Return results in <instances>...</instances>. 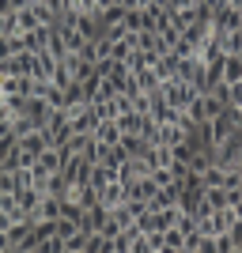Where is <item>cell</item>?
<instances>
[{
  "instance_id": "obj_1",
  "label": "cell",
  "mask_w": 242,
  "mask_h": 253,
  "mask_svg": "<svg viewBox=\"0 0 242 253\" xmlns=\"http://www.w3.org/2000/svg\"><path fill=\"white\" fill-rule=\"evenodd\" d=\"M159 91H163V102L174 106V110H186V106L197 98V87L186 84V80H178V76H174V80H167V84L159 87Z\"/></svg>"
},
{
  "instance_id": "obj_2",
  "label": "cell",
  "mask_w": 242,
  "mask_h": 253,
  "mask_svg": "<svg viewBox=\"0 0 242 253\" xmlns=\"http://www.w3.org/2000/svg\"><path fill=\"white\" fill-rule=\"evenodd\" d=\"M46 136H49V144H68V136H72V117H68V110H53V117L46 121Z\"/></svg>"
},
{
  "instance_id": "obj_3",
  "label": "cell",
  "mask_w": 242,
  "mask_h": 253,
  "mask_svg": "<svg viewBox=\"0 0 242 253\" xmlns=\"http://www.w3.org/2000/svg\"><path fill=\"white\" fill-rule=\"evenodd\" d=\"M239 19H242V11L235 8V4H227V0H220V4L212 8L208 27H216V31H235V27H239Z\"/></svg>"
},
{
  "instance_id": "obj_4",
  "label": "cell",
  "mask_w": 242,
  "mask_h": 253,
  "mask_svg": "<svg viewBox=\"0 0 242 253\" xmlns=\"http://www.w3.org/2000/svg\"><path fill=\"white\" fill-rule=\"evenodd\" d=\"M27 117L34 121V128H46V121L53 117L49 98H42V95H27Z\"/></svg>"
},
{
  "instance_id": "obj_5",
  "label": "cell",
  "mask_w": 242,
  "mask_h": 253,
  "mask_svg": "<svg viewBox=\"0 0 242 253\" xmlns=\"http://www.w3.org/2000/svg\"><path fill=\"white\" fill-rule=\"evenodd\" d=\"M121 201H129V185H125L121 178L106 181L102 189H98V204H106V208H117Z\"/></svg>"
},
{
  "instance_id": "obj_6",
  "label": "cell",
  "mask_w": 242,
  "mask_h": 253,
  "mask_svg": "<svg viewBox=\"0 0 242 253\" xmlns=\"http://www.w3.org/2000/svg\"><path fill=\"white\" fill-rule=\"evenodd\" d=\"M72 132H95V125H98V114H95V106L87 102V106H80V110H72Z\"/></svg>"
},
{
  "instance_id": "obj_7",
  "label": "cell",
  "mask_w": 242,
  "mask_h": 253,
  "mask_svg": "<svg viewBox=\"0 0 242 253\" xmlns=\"http://www.w3.org/2000/svg\"><path fill=\"white\" fill-rule=\"evenodd\" d=\"M91 136H95L98 144H102V148H110V144H117V140H121V125H117V117H106V121H98Z\"/></svg>"
},
{
  "instance_id": "obj_8",
  "label": "cell",
  "mask_w": 242,
  "mask_h": 253,
  "mask_svg": "<svg viewBox=\"0 0 242 253\" xmlns=\"http://www.w3.org/2000/svg\"><path fill=\"white\" fill-rule=\"evenodd\" d=\"M239 80H242V57H239V53H223L220 84H239Z\"/></svg>"
},
{
  "instance_id": "obj_9",
  "label": "cell",
  "mask_w": 242,
  "mask_h": 253,
  "mask_svg": "<svg viewBox=\"0 0 242 253\" xmlns=\"http://www.w3.org/2000/svg\"><path fill=\"white\" fill-rule=\"evenodd\" d=\"M147 170H151V167H147V163H144V159H140V155H129L125 163L117 167V178H121V181H125V185H129V181H137L140 174H147Z\"/></svg>"
},
{
  "instance_id": "obj_10",
  "label": "cell",
  "mask_w": 242,
  "mask_h": 253,
  "mask_svg": "<svg viewBox=\"0 0 242 253\" xmlns=\"http://www.w3.org/2000/svg\"><path fill=\"white\" fill-rule=\"evenodd\" d=\"M106 215H110V208H106V204H91V208L84 211V219H80V227H84V231H102Z\"/></svg>"
},
{
  "instance_id": "obj_11",
  "label": "cell",
  "mask_w": 242,
  "mask_h": 253,
  "mask_svg": "<svg viewBox=\"0 0 242 253\" xmlns=\"http://www.w3.org/2000/svg\"><path fill=\"white\" fill-rule=\"evenodd\" d=\"M155 181H151V174H140L137 181H129V197H140V201H147L151 204V197H155Z\"/></svg>"
},
{
  "instance_id": "obj_12",
  "label": "cell",
  "mask_w": 242,
  "mask_h": 253,
  "mask_svg": "<svg viewBox=\"0 0 242 253\" xmlns=\"http://www.w3.org/2000/svg\"><path fill=\"white\" fill-rule=\"evenodd\" d=\"M0 95H31V76H4Z\"/></svg>"
},
{
  "instance_id": "obj_13",
  "label": "cell",
  "mask_w": 242,
  "mask_h": 253,
  "mask_svg": "<svg viewBox=\"0 0 242 253\" xmlns=\"http://www.w3.org/2000/svg\"><path fill=\"white\" fill-rule=\"evenodd\" d=\"M114 178H117V170L110 167V163H95L91 174H87V185H91V189H102L106 181H114Z\"/></svg>"
},
{
  "instance_id": "obj_14",
  "label": "cell",
  "mask_w": 242,
  "mask_h": 253,
  "mask_svg": "<svg viewBox=\"0 0 242 253\" xmlns=\"http://www.w3.org/2000/svg\"><path fill=\"white\" fill-rule=\"evenodd\" d=\"M80 106H87V95H84V84H68L64 87V98H61V110H80Z\"/></svg>"
},
{
  "instance_id": "obj_15",
  "label": "cell",
  "mask_w": 242,
  "mask_h": 253,
  "mask_svg": "<svg viewBox=\"0 0 242 253\" xmlns=\"http://www.w3.org/2000/svg\"><path fill=\"white\" fill-rule=\"evenodd\" d=\"M182 246H186V234H182L178 223H170L163 231V253H182Z\"/></svg>"
},
{
  "instance_id": "obj_16",
  "label": "cell",
  "mask_w": 242,
  "mask_h": 253,
  "mask_svg": "<svg viewBox=\"0 0 242 253\" xmlns=\"http://www.w3.org/2000/svg\"><path fill=\"white\" fill-rule=\"evenodd\" d=\"M151 208H178V185H159L151 197Z\"/></svg>"
},
{
  "instance_id": "obj_17",
  "label": "cell",
  "mask_w": 242,
  "mask_h": 253,
  "mask_svg": "<svg viewBox=\"0 0 242 253\" xmlns=\"http://www.w3.org/2000/svg\"><path fill=\"white\" fill-rule=\"evenodd\" d=\"M57 31H61V42H64V53H80L84 49V34L76 31V27H61V23H57Z\"/></svg>"
},
{
  "instance_id": "obj_18",
  "label": "cell",
  "mask_w": 242,
  "mask_h": 253,
  "mask_svg": "<svg viewBox=\"0 0 242 253\" xmlns=\"http://www.w3.org/2000/svg\"><path fill=\"white\" fill-rule=\"evenodd\" d=\"M151 72H155L163 84H167V80H174V72H178V57H170V53H167V57H155Z\"/></svg>"
},
{
  "instance_id": "obj_19",
  "label": "cell",
  "mask_w": 242,
  "mask_h": 253,
  "mask_svg": "<svg viewBox=\"0 0 242 253\" xmlns=\"http://www.w3.org/2000/svg\"><path fill=\"white\" fill-rule=\"evenodd\" d=\"M137 84H140V91H147V95H155L159 87H163V80H159V76L151 72V68H140V72H137Z\"/></svg>"
},
{
  "instance_id": "obj_20",
  "label": "cell",
  "mask_w": 242,
  "mask_h": 253,
  "mask_svg": "<svg viewBox=\"0 0 242 253\" xmlns=\"http://www.w3.org/2000/svg\"><path fill=\"white\" fill-rule=\"evenodd\" d=\"M87 242H91V231H76L72 238H64V253H87Z\"/></svg>"
},
{
  "instance_id": "obj_21",
  "label": "cell",
  "mask_w": 242,
  "mask_h": 253,
  "mask_svg": "<svg viewBox=\"0 0 242 253\" xmlns=\"http://www.w3.org/2000/svg\"><path fill=\"white\" fill-rule=\"evenodd\" d=\"M15 23H19V31H23V34H27V31H34V27H42V23H38V15H34V8H31V4L15 11Z\"/></svg>"
},
{
  "instance_id": "obj_22",
  "label": "cell",
  "mask_w": 242,
  "mask_h": 253,
  "mask_svg": "<svg viewBox=\"0 0 242 253\" xmlns=\"http://www.w3.org/2000/svg\"><path fill=\"white\" fill-rule=\"evenodd\" d=\"M140 121H144V114H137V110L117 114V125H121V132H140Z\"/></svg>"
},
{
  "instance_id": "obj_23",
  "label": "cell",
  "mask_w": 242,
  "mask_h": 253,
  "mask_svg": "<svg viewBox=\"0 0 242 253\" xmlns=\"http://www.w3.org/2000/svg\"><path fill=\"white\" fill-rule=\"evenodd\" d=\"M117 91H121V80H117V76H102L95 98H117Z\"/></svg>"
},
{
  "instance_id": "obj_24",
  "label": "cell",
  "mask_w": 242,
  "mask_h": 253,
  "mask_svg": "<svg viewBox=\"0 0 242 253\" xmlns=\"http://www.w3.org/2000/svg\"><path fill=\"white\" fill-rule=\"evenodd\" d=\"M186 114H190L193 121H197V125H200V121H208V106H204V95H197V98H193V102L186 106Z\"/></svg>"
},
{
  "instance_id": "obj_25",
  "label": "cell",
  "mask_w": 242,
  "mask_h": 253,
  "mask_svg": "<svg viewBox=\"0 0 242 253\" xmlns=\"http://www.w3.org/2000/svg\"><path fill=\"white\" fill-rule=\"evenodd\" d=\"M80 155H84V159H87V163H91V167H95V163H102V155H106V148H102V144H98V140H95V136H91V140H87V148H84V151H80Z\"/></svg>"
},
{
  "instance_id": "obj_26",
  "label": "cell",
  "mask_w": 242,
  "mask_h": 253,
  "mask_svg": "<svg viewBox=\"0 0 242 253\" xmlns=\"http://www.w3.org/2000/svg\"><path fill=\"white\" fill-rule=\"evenodd\" d=\"M129 31H144V8H125V19H121Z\"/></svg>"
},
{
  "instance_id": "obj_27",
  "label": "cell",
  "mask_w": 242,
  "mask_h": 253,
  "mask_svg": "<svg viewBox=\"0 0 242 253\" xmlns=\"http://www.w3.org/2000/svg\"><path fill=\"white\" fill-rule=\"evenodd\" d=\"M147 174H151L155 185H174V167H151Z\"/></svg>"
},
{
  "instance_id": "obj_28",
  "label": "cell",
  "mask_w": 242,
  "mask_h": 253,
  "mask_svg": "<svg viewBox=\"0 0 242 253\" xmlns=\"http://www.w3.org/2000/svg\"><path fill=\"white\" fill-rule=\"evenodd\" d=\"M114 68H117L114 57H95V72L98 76H114Z\"/></svg>"
},
{
  "instance_id": "obj_29",
  "label": "cell",
  "mask_w": 242,
  "mask_h": 253,
  "mask_svg": "<svg viewBox=\"0 0 242 253\" xmlns=\"http://www.w3.org/2000/svg\"><path fill=\"white\" fill-rule=\"evenodd\" d=\"M216 253H235L231 234H216Z\"/></svg>"
},
{
  "instance_id": "obj_30",
  "label": "cell",
  "mask_w": 242,
  "mask_h": 253,
  "mask_svg": "<svg viewBox=\"0 0 242 253\" xmlns=\"http://www.w3.org/2000/svg\"><path fill=\"white\" fill-rule=\"evenodd\" d=\"M8 57H15V49H11V38H8V34H0V61H8Z\"/></svg>"
},
{
  "instance_id": "obj_31",
  "label": "cell",
  "mask_w": 242,
  "mask_h": 253,
  "mask_svg": "<svg viewBox=\"0 0 242 253\" xmlns=\"http://www.w3.org/2000/svg\"><path fill=\"white\" fill-rule=\"evenodd\" d=\"M197 0H163V8L167 11H178V8H193Z\"/></svg>"
},
{
  "instance_id": "obj_32",
  "label": "cell",
  "mask_w": 242,
  "mask_h": 253,
  "mask_svg": "<svg viewBox=\"0 0 242 253\" xmlns=\"http://www.w3.org/2000/svg\"><path fill=\"white\" fill-rule=\"evenodd\" d=\"M235 170H239V174H242V155H239V163H235Z\"/></svg>"
},
{
  "instance_id": "obj_33",
  "label": "cell",
  "mask_w": 242,
  "mask_h": 253,
  "mask_svg": "<svg viewBox=\"0 0 242 253\" xmlns=\"http://www.w3.org/2000/svg\"><path fill=\"white\" fill-rule=\"evenodd\" d=\"M235 31H242V19H239V27H235Z\"/></svg>"
}]
</instances>
